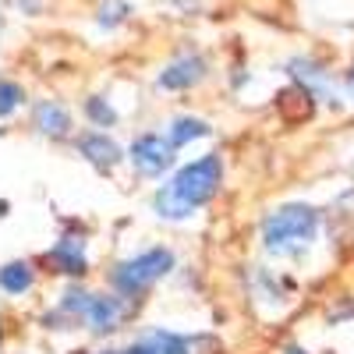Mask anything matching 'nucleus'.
<instances>
[{
	"mask_svg": "<svg viewBox=\"0 0 354 354\" xmlns=\"http://www.w3.org/2000/svg\"><path fill=\"white\" fill-rule=\"evenodd\" d=\"M322 234V213L312 202H283L273 205L259 220V245L270 259H298Z\"/></svg>",
	"mask_w": 354,
	"mask_h": 354,
	"instance_id": "1",
	"label": "nucleus"
},
{
	"mask_svg": "<svg viewBox=\"0 0 354 354\" xmlns=\"http://www.w3.org/2000/svg\"><path fill=\"white\" fill-rule=\"evenodd\" d=\"M177 270V255L167 245H153V248H142L121 262H113L106 270V283L113 294H121L124 301H142L149 287H156L160 280H167Z\"/></svg>",
	"mask_w": 354,
	"mask_h": 354,
	"instance_id": "2",
	"label": "nucleus"
},
{
	"mask_svg": "<svg viewBox=\"0 0 354 354\" xmlns=\"http://www.w3.org/2000/svg\"><path fill=\"white\" fill-rule=\"evenodd\" d=\"M167 185L181 195L192 209H205L223 188V156L205 153L198 160H188L167 177Z\"/></svg>",
	"mask_w": 354,
	"mask_h": 354,
	"instance_id": "3",
	"label": "nucleus"
},
{
	"mask_svg": "<svg viewBox=\"0 0 354 354\" xmlns=\"http://www.w3.org/2000/svg\"><path fill=\"white\" fill-rule=\"evenodd\" d=\"M128 163L142 181H163L177 170V149L167 142V135L145 131L128 145Z\"/></svg>",
	"mask_w": 354,
	"mask_h": 354,
	"instance_id": "4",
	"label": "nucleus"
},
{
	"mask_svg": "<svg viewBox=\"0 0 354 354\" xmlns=\"http://www.w3.org/2000/svg\"><path fill=\"white\" fill-rule=\"evenodd\" d=\"M131 312V301H124L121 294L113 290H93V301H88L85 315H82V326L93 333V337H113L117 330L124 326V319Z\"/></svg>",
	"mask_w": 354,
	"mask_h": 354,
	"instance_id": "5",
	"label": "nucleus"
},
{
	"mask_svg": "<svg viewBox=\"0 0 354 354\" xmlns=\"http://www.w3.org/2000/svg\"><path fill=\"white\" fill-rule=\"evenodd\" d=\"M43 266L50 273L68 277V280L88 277V270H93V262H88V241L82 234H61V238L50 245V252L43 255Z\"/></svg>",
	"mask_w": 354,
	"mask_h": 354,
	"instance_id": "6",
	"label": "nucleus"
},
{
	"mask_svg": "<svg viewBox=\"0 0 354 354\" xmlns=\"http://www.w3.org/2000/svg\"><path fill=\"white\" fill-rule=\"evenodd\" d=\"M75 149H78V156H82L88 167L100 170V174H113L117 167L128 160V149H124V145L117 142L110 131H100V128L82 131V135L75 138Z\"/></svg>",
	"mask_w": 354,
	"mask_h": 354,
	"instance_id": "7",
	"label": "nucleus"
},
{
	"mask_svg": "<svg viewBox=\"0 0 354 354\" xmlns=\"http://www.w3.org/2000/svg\"><path fill=\"white\" fill-rule=\"evenodd\" d=\"M205 71H209V64H205L202 53H177L174 61L156 75V88H163V93H188V88H195Z\"/></svg>",
	"mask_w": 354,
	"mask_h": 354,
	"instance_id": "8",
	"label": "nucleus"
},
{
	"mask_svg": "<svg viewBox=\"0 0 354 354\" xmlns=\"http://www.w3.org/2000/svg\"><path fill=\"white\" fill-rule=\"evenodd\" d=\"M287 75L294 78V85L308 88L315 100L330 103V106H340V93L333 88V82H330V71L322 68V64H315L312 57H290V61H287Z\"/></svg>",
	"mask_w": 354,
	"mask_h": 354,
	"instance_id": "9",
	"label": "nucleus"
},
{
	"mask_svg": "<svg viewBox=\"0 0 354 354\" xmlns=\"http://www.w3.org/2000/svg\"><path fill=\"white\" fill-rule=\"evenodd\" d=\"M32 128L50 142H64L75 135V117L61 100H36L32 103Z\"/></svg>",
	"mask_w": 354,
	"mask_h": 354,
	"instance_id": "10",
	"label": "nucleus"
},
{
	"mask_svg": "<svg viewBox=\"0 0 354 354\" xmlns=\"http://www.w3.org/2000/svg\"><path fill=\"white\" fill-rule=\"evenodd\" d=\"M149 213H153L156 220H163V223H188V220L198 216V209H192V205L177 195L167 181L149 195Z\"/></svg>",
	"mask_w": 354,
	"mask_h": 354,
	"instance_id": "11",
	"label": "nucleus"
},
{
	"mask_svg": "<svg viewBox=\"0 0 354 354\" xmlns=\"http://www.w3.org/2000/svg\"><path fill=\"white\" fill-rule=\"evenodd\" d=\"M163 135H167V142L174 145V149H188V145L209 138L213 128H209V121H205V117L177 113V117H170V121H167V131H163Z\"/></svg>",
	"mask_w": 354,
	"mask_h": 354,
	"instance_id": "12",
	"label": "nucleus"
},
{
	"mask_svg": "<svg viewBox=\"0 0 354 354\" xmlns=\"http://www.w3.org/2000/svg\"><path fill=\"white\" fill-rule=\"evenodd\" d=\"M32 287H36V266L28 259H8L0 266V290L8 298H25Z\"/></svg>",
	"mask_w": 354,
	"mask_h": 354,
	"instance_id": "13",
	"label": "nucleus"
},
{
	"mask_svg": "<svg viewBox=\"0 0 354 354\" xmlns=\"http://www.w3.org/2000/svg\"><path fill=\"white\" fill-rule=\"evenodd\" d=\"M156 354H195V340L181 330H167V326H149L138 333Z\"/></svg>",
	"mask_w": 354,
	"mask_h": 354,
	"instance_id": "14",
	"label": "nucleus"
},
{
	"mask_svg": "<svg viewBox=\"0 0 354 354\" xmlns=\"http://www.w3.org/2000/svg\"><path fill=\"white\" fill-rule=\"evenodd\" d=\"M88 301H93V290L82 287V280H68V287H64L61 294H57L53 312H57V315H64V319L71 322V326H75V322H82V315H85Z\"/></svg>",
	"mask_w": 354,
	"mask_h": 354,
	"instance_id": "15",
	"label": "nucleus"
},
{
	"mask_svg": "<svg viewBox=\"0 0 354 354\" xmlns=\"http://www.w3.org/2000/svg\"><path fill=\"white\" fill-rule=\"evenodd\" d=\"M82 113H85V121L93 128H100V131H106V128H113L117 121H121V113H117V106L106 96H85Z\"/></svg>",
	"mask_w": 354,
	"mask_h": 354,
	"instance_id": "16",
	"label": "nucleus"
},
{
	"mask_svg": "<svg viewBox=\"0 0 354 354\" xmlns=\"http://www.w3.org/2000/svg\"><path fill=\"white\" fill-rule=\"evenodd\" d=\"M128 15H131L128 0H106V4H100V11H96V25L100 28H117L121 21H128Z\"/></svg>",
	"mask_w": 354,
	"mask_h": 354,
	"instance_id": "17",
	"label": "nucleus"
},
{
	"mask_svg": "<svg viewBox=\"0 0 354 354\" xmlns=\"http://www.w3.org/2000/svg\"><path fill=\"white\" fill-rule=\"evenodd\" d=\"M21 106H25V88H21L18 82L4 78V82H0V113L11 117V113H18Z\"/></svg>",
	"mask_w": 354,
	"mask_h": 354,
	"instance_id": "18",
	"label": "nucleus"
},
{
	"mask_svg": "<svg viewBox=\"0 0 354 354\" xmlns=\"http://www.w3.org/2000/svg\"><path fill=\"white\" fill-rule=\"evenodd\" d=\"M121 354H156V351H153L149 344H145L142 337H135V340H131L128 347H121Z\"/></svg>",
	"mask_w": 354,
	"mask_h": 354,
	"instance_id": "19",
	"label": "nucleus"
},
{
	"mask_svg": "<svg viewBox=\"0 0 354 354\" xmlns=\"http://www.w3.org/2000/svg\"><path fill=\"white\" fill-rule=\"evenodd\" d=\"M280 354H308V347H301V344H294V340H290V344L280 347Z\"/></svg>",
	"mask_w": 354,
	"mask_h": 354,
	"instance_id": "20",
	"label": "nucleus"
},
{
	"mask_svg": "<svg viewBox=\"0 0 354 354\" xmlns=\"http://www.w3.org/2000/svg\"><path fill=\"white\" fill-rule=\"evenodd\" d=\"M344 88H347V96L354 100V64L347 68V75H344Z\"/></svg>",
	"mask_w": 354,
	"mask_h": 354,
	"instance_id": "21",
	"label": "nucleus"
},
{
	"mask_svg": "<svg viewBox=\"0 0 354 354\" xmlns=\"http://www.w3.org/2000/svg\"><path fill=\"white\" fill-rule=\"evenodd\" d=\"M82 354H121V351H110V347H100V351H82Z\"/></svg>",
	"mask_w": 354,
	"mask_h": 354,
	"instance_id": "22",
	"label": "nucleus"
}]
</instances>
